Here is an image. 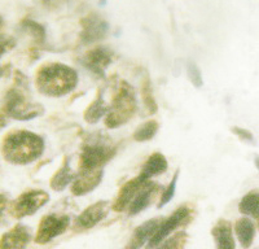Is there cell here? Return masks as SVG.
<instances>
[{"instance_id": "1", "label": "cell", "mask_w": 259, "mask_h": 249, "mask_svg": "<svg viewBox=\"0 0 259 249\" xmlns=\"http://www.w3.org/2000/svg\"><path fill=\"white\" fill-rule=\"evenodd\" d=\"M45 139L27 130H13L2 142L4 160L13 165H27L40 157L45 152Z\"/></svg>"}, {"instance_id": "2", "label": "cell", "mask_w": 259, "mask_h": 249, "mask_svg": "<svg viewBox=\"0 0 259 249\" xmlns=\"http://www.w3.org/2000/svg\"><path fill=\"white\" fill-rule=\"evenodd\" d=\"M78 85V73L71 66L61 62H48L36 70L35 86L41 95L62 98Z\"/></svg>"}, {"instance_id": "3", "label": "cell", "mask_w": 259, "mask_h": 249, "mask_svg": "<svg viewBox=\"0 0 259 249\" xmlns=\"http://www.w3.org/2000/svg\"><path fill=\"white\" fill-rule=\"evenodd\" d=\"M117 154V147L109 138L94 135L82 145L78 162V173H90L103 169Z\"/></svg>"}, {"instance_id": "4", "label": "cell", "mask_w": 259, "mask_h": 249, "mask_svg": "<svg viewBox=\"0 0 259 249\" xmlns=\"http://www.w3.org/2000/svg\"><path fill=\"white\" fill-rule=\"evenodd\" d=\"M136 112L138 100L135 89L127 80H121L109 105V112L106 113L105 126L108 129L121 128L135 116Z\"/></svg>"}, {"instance_id": "5", "label": "cell", "mask_w": 259, "mask_h": 249, "mask_svg": "<svg viewBox=\"0 0 259 249\" xmlns=\"http://www.w3.org/2000/svg\"><path fill=\"white\" fill-rule=\"evenodd\" d=\"M26 90L20 89L17 86H13L9 89L6 94L4 99L3 112L7 117L17 121H29V119L35 118V117L43 116L45 108L39 103H31L27 99Z\"/></svg>"}, {"instance_id": "6", "label": "cell", "mask_w": 259, "mask_h": 249, "mask_svg": "<svg viewBox=\"0 0 259 249\" xmlns=\"http://www.w3.org/2000/svg\"><path fill=\"white\" fill-rule=\"evenodd\" d=\"M194 217V211L191 205H180L177 211H174L167 218H162L157 231L149 239L148 246L149 248H157L162 241L165 240L166 237L170 236L178 228L186 227L192 222Z\"/></svg>"}, {"instance_id": "7", "label": "cell", "mask_w": 259, "mask_h": 249, "mask_svg": "<svg viewBox=\"0 0 259 249\" xmlns=\"http://www.w3.org/2000/svg\"><path fill=\"white\" fill-rule=\"evenodd\" d=\"M48 201H50L48 192L43 190H30L21 193L17 199L9 202L8 212L13 218L21 220V218L35 214Z\"/></svg>"}, {"instance_id": "8", "label": "cell", "mask_w": 259, "mask_h": 249, "mask_svg": "<svg viewBox=\"0 0 259 249\" xmlns=\"http://www.w3.org/2000/svg\"><path fill=\"white\" fill-rule=\"evenodd\" d=\"M79 43L83 46H90L104 40L109 33V24L99 13L91 12L80 18Z\"/></svg>"}, {"instance_id": "9", "label": "cell", "mask_w": 259, "mask_h": 249, "mask_svg": "<svg viewBox=\"0 0 259 249\" xmlns=\"http://www.w3.org/2000/svg\"><path fill=\"white\" fill-rule=\"evenodd\" d=\"M71 223V218L66 214L51 213L45 216L38 225L35 234L36 244H47L52 241L55 237L64 234Z\"/></svg>"}, {"instance_id": "10", "label": "cell", "mask_w": 259, "mask_h": 249, "mask_svg": "<svg viewBox=\"0 0 259 249\" xmlns=\"http://www.w3.org/2000/svg\"><path fill=\"white\" fill-rule=\"evenodd\" d=\"M113 60H114V51L104 46H97L83 55L80 64L96 77L104 78L105 70L112 65Z\"/></svg>"}, {"instance_id": "11", "label": "cell", "mask_w": 259, "mask_h": 249, "mask_svg": "<svg viewBox=\"0 0 259 249\" xmlns=\"http://www.w3.org/2000/svg\"><path fill=\"white\" fill-rule=\"evenodd\" d=\"M109 212V202L100 200L95 204L90 205L75 218L74 230L75 231H87L97 226L108 216Z\"/></svg>"}, {"instance_id": "12", "label": "cell", "mask_w": 259, "mask_h": 249, "mask_svg": "<svg viewBox=\"0 0 259 249\" xmlns=\"http://www.w3.org/2000/svg\"><path fill=\"white\" fill-rule=\"evenodd\" d=\"M159 191H161V186L158 183L150 181L145 182L142 188L138 191V193L134 196L133 201L130 202L128 208H127L128 209V216H138L139 213L145 211L153 202L154 197L158 195Z\"/></svg>"}, {"instance_id": "13", "label": "cell", "mask_w": 259, "mask_h": 249, "mask_svg": "<svg viewBox=\"0 0 259 249\" xmlns=\"http://www.w3.org/2000/svg\"><path fill=\"white\" fill-rule=\"evenodd\" d=\"M104 169L95 170L90 173H78L71 182V193L74 196H83L96 190L103 182Z\"/></svg>"}, {"instance_id": "14", "label": "cell", "mask_w": 259, "mask_h": 249, "mask_svg": "<svg viewBox=\"0 0 259 249\" xmlns=\"http://www.w3.org/2000/svg\"><path fill=\"white\" fill-rule=\"evenodd\" d=\"M147 181L142 178V177H135V178L130 179L127 181L123 186L119 188L118 191V195L115 197L114 202L112 205V209L117 213H121V212H124L128 208L130 202L133 201L134 196L138 193V191L143 187V184Z\"/></svg>"}, {"instance_id": "15", "label": "cell", "mask_w": 259, "mask_h": 249, "mask_svg": "<svg viewBox=\"0 0 259 249\" xmlns=\"http://www.w3.org/2000/svg\"><path fill=\"white\" fill-rule=\"evenodd\" d=\"M32 234L25 225H16L0 239V248H25L31 241Z\"/></svg>"}, {"instance_id": "16", "label": "cell", "mask_w": 259, "mask_h": 249, "mask_svg": "<svg viewBox=\"0 0 259 249\" xmlns=\"http://www.w3.org/2000/svg\"><path fill=\"white\" fill-rule=\"evenodd\" d=\"M162 221V217L158 218H152V220L147 221V222L142 223L140 226L135 228V231L133 232L131 237H130V243L127 244V248L130 249H139L145 245L147 241L154 235L157 231L159 223Z\"/></svg>"}, {"instance_id": "17", "label": "cell", "mask_w": 259, "mask_h": 249, "mask_svg": "<svg viewBox=\"0 0 259 249\" xmlns=\"http://www.w3.org/2000/svg\"><path fill=\"white\" fill-rule=\"evenodd\" d=\"M211 236L215 245L219 249H235L236 243L233 239V228L230 221L219 220L211 230Z\"/></svg>"}, {"instance_id": "18", "label": "cell", "mask_w": 259, "mask_h": 249, "mask_svg": "<svg viewBox=\"0 0 259 249\" xmlns=\"http://www.w3.org/2000/svg\"><path fill=\"white\" fill-rule=\"evenodd\" d=\"M167 168L168 162L165 156L161 152H154V153L150 154L148 160L144 162V165L142 166L139 177H142L144 181H149L152 177L163 174L167 170Z\"/></svg>"}, {"instance_id": "19", "label": "cell", "mask_w": 259, "mask_h": 249, "mask_svg": "<svg viewBox=\"0 0 259 249\" xmlns=\"http://www.w3.org/2000/svg\"><path fill=\"white\" fill-rule=\"evenodd\" d=\"M75 175L77 174H75L70 168V157L66 156V157L64 158V162L60 166V169L57 170V172L53 174L52 178H51V188H52L53 191H57V192L64 191L65 188L74 181Z\"/></svg>"}, {"instance_id": "20", "label": "cell", "mask_w": 259, "mask_h": 249, "mask_svg": "<svg viewBox=\"0 0 259 249\" xmlns=\"http://www.w3.org/2000/svg\"><path fill=\"white\" fill-rule=\"evenodd\" d=\"M236 236L242 248H250L255 239L256 228L253 221L249 217H242L235 223Z\"/></svg>"}, {"instance_id": "21", "label": "cell", "mask_w": 259, "mask_h": 249, "mask_svg": "<svg viewBox=\"0 0 259 249\" xmlns=\"http://www.w3.org/2000/svg\"><path fill=\"white\" fill-rule=\"evenodd\" d=\"M109 112V105H106L105 100L103 98V90H99L97 96L91 104H90L87 109L83 113V118L87 123L95 124L100 121L104 116H106V113Z\"/></svg>"}, {"instance_id": "22", "label": "cell", "mask_w": 259, "mask_h": 249, "mask_svg": "<svg viewBox=\"0 0 259 249\" xmlns=\"http://www.w3.org/2000/svg\"><path fill=\"white\" fill-rule=\"evenodd\" d=\"M140 92H142V99L144 103V108L147 110L148 116H153L158 112V104H157L156 98H154L153 86H152V80H150L149 75L145 74L144 78L142 79V87H140Z\"/></svg>"}, {"instance_id": "23", "label": "cell", "mask_w": 259, "mask_h": 249, "mask_svg": "<svg viewBox=\"0 0 259 249\" xmlns=\"http://www.w3.org/2000/svg\"><path fill=\"white\" fill-rule=\"evenodd\" d=\"M239 209L242 214L249 218L258 220L259 217V193L258 191H250L241 199Z\"/></svg>"}, {"instance_id": "24", "label": "cell", "mask_w": 259, "mask_h": 249, "mask_svg": "<svg viewBox=\"0 0 259 249\" xmlns=\"http://www.w3.org/2000/svg\"><path fill=\"white\" fill-rule=\"evenodd\" d=\"M159 130V123L156 119H149L145 123H142L134 133V140L138 143L149 142L157 135Z\"/></svg>"}, {"instance_id": "25", "label": "cell", "mask_w": 259, "mask_h": 249, "mask_svg": "<svg viewBox=\"0 0 259 249\" xmlns=\"http://www.w3.org/2000/svg\"><path fill=\"white\" fill-rule=\"evenodd\" d=\"M20 27L22 30H25L27 34H30L31 38L34 39L38 45L46 43V29L41 24L31 20V18H25V20L21 21Z\"/></svg>"}, {"instance_id": "26", "label": "cell", "mask_w": 259, "mask_h": 249, "mask_svg": "<svg viewBox=\"0 0 259 249\" xmlns=\"http://www.w3.org/2000/svg\"><path fill=\"white\" fill-rule=\"evenodd\" d=\"M187 239H188V234L186 231H177V234H174L171 237H166L165 240L162 241L158 246L172 249L184 248L187 244Z\"/></svg>"}, {"instance_id": "27", "label": "cell", "mask_w": 259, "mask_h": 249, "mask_svg": "<svg viewBox=\"0 0 259 249\" xmlns=\"http://www.w3.org/2000/svg\"><path fill=\"white\" fill-rule=\"evenodd\" d=\"M179 174H180V170H177V173L174 174V177H172V179L170 181L168 186L166 187V190L163 191V193H162L161 197H159V202L158 205H157L159 209L165 206V205H167L168 202L172 200V197H174L175 191H177V184H178V179H179Z\"/></svg>"}, {"instance_id": "28", "label": "cell", "mask_w": 259, "mask_h": 249, "mask_svg": "<svg viewBox=\"0 0 259 249\" xmlns=\"http://www.w3.org/2000/svg\"><path fill=\"white\" fill-rule=\"evenodd\" d=\"M187 74H188L189 80L196 89H200L203 86V78L201 74V70L193 61H189L187 64Z\"/></svg>"}, {"instance_id": "29", "label": "cell", "mask_w": 259, "mask_h": 249, "mask_svg": "<svg viewBox=\"0 0 259 249\" xmlns=\"http://www.w3.org/2000/svg\"><path fill=\"white\" fill-rule=\"evenodd\" d=\"M231 131L233 133V135H236V137L239 138V139H241L242 142L247 143V144L255 145V138H254L253 133H250V131L246 130V129L239 128V126H233V128L231 129Z\"/></svg>"}, {"instance_id": "30", "label": "cell", "mask_w": 259, "mask_h": 249, "mask_svg": "<svg viewBox=\"0 0 259 249\" xmlns=\"http://www.w3.org/2000/svg\"><path fill=\"white\" fill-rule=\"evenodd\" d=\"M16 46V40L12 36H8L3 34V31L0 33V56H3L6 52L13 50Z\"/></svg>"}, {"instance_id": "31", "label": "cell", "mask_w": 259, "mask_h": 249, "mask_svg": "<svg viewBox=\"0 0 259 249\" xmlns=\"http://www.w3.org/2000/svg\"><path fill=\"white\" fill-rule=\"evenodd\" d=\"M8 206H9L8 195H6V193H0V227L7 225L6 213L7 211H8Z\"/></svg>"}, {"instance_id": "32", "label": "cell", "mask_w": 259, "mask_h": 249, "mask_svg": "<svg viewBox=\"0 0 259 249\" xmlns=\"http://www.w3.org/2000/svg\"><path fill=\"white\" fill-rule=\"evenodd\" d=\"M3 27H4V20L3 17H0V33L3 31Z\"/></svg>"}]
</instances>
